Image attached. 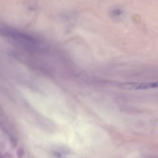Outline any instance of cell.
Wrapping results in <instances>:
<instances>
[{"label":"cell","instance_id":"3957f363","mask_svg":"<svg viewBox=\"0 0 158 158\" xmlns=\"http://www.w3.org/2000/svg\"><path fill=\"white\" fill-rule=\"evenodd\" d=\"M24 150L22 147L18 148L16 151V155L17 158H22L24 154Z\"/></svg>","mask_w":158,"mask_h":158},{"label":"cell","instance_id":"6da1fadb","mask_svg":"<svg viewBox=\"0 0 158 158\" xmlns=\"http://www.w3.org/2000/svg\"><path fill=\"white\" fill-rule=\"evenodd\" d=\"M122 88L128 90L147 89L158 87V82L149 83H130L122 84Z\"/></svg>","mask_w":158,"mask_h":158},{"label":"cell","instance_id":"7a4b0ae2","mask_svg":"<svg viewBox=\"0 0 158 158\" xmlns=\"http://www.w3.org/2000/svg\"><path fill=\"white\" fill-rule=\"evenodd\" d=\"M9 140L11 148L15 149L17 147L18 142L17 139L14 136H10Z\"/></svg>","mask_w":158,"mask_h":158},{"label":"cell","instance_id":"277c9868","mask_svg":"<svg viewBox=\"0 0 158 158\" xmlns=\"http://www.w3.org/2000/svg\"><path fill=\"white\" fill-rule=\"evenodd\" d=\"M4 158H12L10 154L7 153L5 154L4 155Z\"/></svg>","mask_w":158,"mask_h":158}]
</instances>
